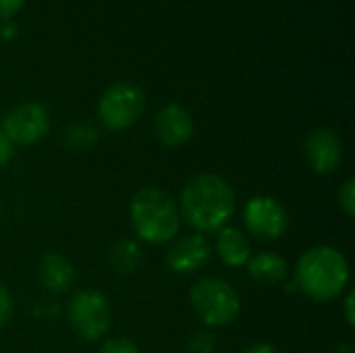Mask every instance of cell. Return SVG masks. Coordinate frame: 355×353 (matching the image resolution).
<instances>
[{
  "mask_svg": "<svg viewBox=\"0 0 355 353\" xmlns=\"http://www.w3.org/2000/svg\"><path fill=\"white\" fill-rule=\"evenodd\" d=\"M237 210V198L227 179L214 173H202L189 179L179 198V214L193 233H218L231 223Z\"/></svg>",
  "mask_w": 355,
  "mask_h": 353,
  "instance_id": "cell-1",
  "label": "cell"
},
{
  "mask_svg": "<svg viewBox=\"0 0 355 353\" xmlns=\"http://www.w3.org/2000/svg\"><path fill=\"white\" fill-rule=\"evenodd\" d=\"M295 285L318 304L335 302L349 285V262L333 246L310 248L297 260Z\"/></svg>",
  "mask_w": 355,
  "mask_h": 353,
  "instance_id": "cell-2",
  "label": "cell"
},
{
  "mask_svg": "<svg viewBox=\"0 0 355 353\" xmlns=\"http://www.w3.org/2000/svg\"><path fill=\"white\" fill-rule=\"evenodd\" d=\"M129 218L133 233L148 246H166L181 231V214L177 202L160 187L146 185L131 198Z\"/></svg>",
  "mask_w": 355,
  "mask_h": 353,
  "instance_id": "cell-3",
  "label": "cell"
},
{
  "mask_svg": "<svg viewBox=\"0 0 355 353\" xmlns=\"http://www.w3.org/2000/svg\"><path fill=\"white\" fill-rule=\"evenodd\" d=\"M189 302L208 329H223L231 325L241 312L239 291L220 277L200 279L189 293Z\"/></svg>",
  "mask_w": 355,
  "mask_h": 353,
  "instance_id": "cell-4",
  "label": "cell"
},
{
  "mask_svg": "<svg viewBox=\"0 0 355 353\" xmlns=\"http://www.w3.org/2000/svg\"><path fill=\"white\" fill-rule=\"evenodd\" d=\"M67 320L73 333L83 341L102 339L112 322L110 302L104 293L96 289H81L69 298Z\"/></svg>",
  "mask_w": 355,
  "mask_h": 353,
  "instance_id": "cell-5",
  "label": "cell"
},
{
  "mask_svg": "<svg viewBox=\"0 0 355 353\" xmlns=\"http://www.w3.org/2000/svg\"><path fill=\"white\" fill-rule=\"evenodd\" d=\"M146 110L144 89L131 81L110 85L98 102V119L108 131H125L133 127Z\"/></svg>",
  "mask_w": 355,
  "mask_h": 353,
  "instance_id": "cell-6",
  "label": "cell"
},
{
  "mask_svg": "<svg viewBox=\"0 0 355 353\" xmlns=\"http://www.w3.org/2000/svg\"><path fill=\"white\" fill-rule=\"evenodd\" d=\"M0 129L15 148H27L48 135L50 112L40 102H21L4 114Z\"/></svg>",
  "mask_w": 355,
  "mask_h": 353,
  "instance_id": "cell-7",
  "label": "cell"
},
{
  "mask_svg": "<svg viewBox=\"0 0 355 353\" xmlns=\"http://www.w3.org/2000/svg\"><path fill=\"white\" fill-rule=\"evenodd\" d=\"M243 225L256 239L277 241L289 229V212L272 196H254L243 206Z\"/></svg>",
  "mask_w": 355,
  "mask_h": 353,
  "instance_id": "cell-8",
  "label": "cell"
},
{
  "mask_svg": "<svg viewBox=\"0 0 355 353\" xmlns=\"http://www.w3.org/2000/svg\"><path fill=\"white\" fill-rule=\"evenodd\" d=\"M304 152L310 169L316 175H333L343 164V139L335 129L316 127L304 141Z\"/></svg>",
  "mask_w": 355,
  "mask_h": 353,
  "instance_id": "cell-9",
  "label": "cell"
},
{
  "mask_svg": "<svg viewBox=\"0 0 355 353\" xmlns=\"http://www.w3.org/2000/svg\"><path fill=\"white\" fill-rule=\"evenodd\" d=\"M212 258V246L202 233H189L168 243L166 266L177 275H193Z\"/></svg>",
  "mask_w": 355,
  "mask_h": 353,
  "instance_id": "cell-10",
  "label": "cell"
},
{
  "mask_svg": "<svg viewBox=\"0 0 355 353\" xmlns=\"http://www.w3.org/2000/svg\"><path fill=\"white\" fill-rule=\"evenodd\" d=\"M154 131L162 146L181 148L193 137V131H196L193 117L183 104L171 102L158 110L154 119Z\"/></svg>",
  "mask_w": 355,
  "mask_h": 353,
  "instance_id": "cell-11",
  "label": "cell"
},
{
  "mask_svg": "<svg viewBox=\"0 0 355 353\" xmlns=\"http://www.w3.org/2000/svg\"><path fill=\"white\" fill-rule=\"evenodd\" d=\"M37 279L40 285L48 291V293H64L71 289L73 281H75V268L73 262L58 254V252H48L42 256L40 266H37Z\"/></svg>",
  "mask_w": 355,
  "mask_h": 353,
  "instance_id": "cell-12",
  "label": "cell"
},
{
  "mask_svg": "<svg viewBox=\"0 0 355 353\" xmlns=\"http://www.w3.org/2000/svg\"><path fill=\"white\" fill-rule=\"evenodd\" d=\"M214 252L229 268H245L252 258V243L241 229L227 225L216 233Z\"/></svg>",
  "mask_w": 355,
  "mask_h": 353,
  "instance_id": "cell-13",
  "label": "cell"
},
{
  "mask_svg": "<svg viewBox=\"0 0 355 353\" xmlns=\"http://www.w3.org/2000/svg\"><path fill=\"white\" fill-rule=\"evenodd\" d=\"M248 275L262 285H281L289 277V266L283 256L275 252H260L245 264Z\"/></svg>",
  "mask_w": 355,
  "mask_h": 353,
  "instance_id": "cell-14",
  "label": "cell"
},
{
  "mask_svg": "<svg viewBox=\"0 0 355 353\" xmlns=\"http://www.w3.org/2000/svg\"><path fill=\"white\" fill-rule=\"evenodd\" d=\"M144 260L141 248L135 239H121L110 250V266L119 275H131Z\"/></svg>",
  "mask_w": 355,
  "mask_h": 353,
  "instance_id": "cell-15",
  "label": "cell"
},
{
  "mask_svg": "<svg viewBox=\"0 0 355 353\" xmlns=\"http://www.w3.org/2000/svg\"><path fill=\"white\" fill-rule=\"evenodd\" d=\"M98 141H100V131L87 121H75L62 133V144L71 152H87Z\"/></svg>",
  "mask_w": 355,
  "mask_h": 353,
  "instance_id": "cell-16",
  "label": "cell"
},
{
  "mask_svg": "<svg viewBox=\"0 0 355 353\" xmlns=\"http://www.w3.org/2000/svg\"><path fill=\"white\" fill-rule=\"evenodd\" d=\"M216 337L214 333H210L208 329H200L196 331L189 341H187V350L189 353H214L216 352Z\"/></svg>",
  "mask_w": 355,
  "mask_h": 353,
  "instance_id": "cell-17",
  "label": "cell"
},
{
  "mask_svg": "<svg viewBox=\"0 0 355 353\" xmlns=\"http://www.w3.org/2000/svg\"><path fill=\"white\" fill-rule=\"evenodd\" d=\"M337 200H339V208L343 210V214L347 218L355 216V179L349 177L343 181V185L337 191Z\"/></svg>",
  "mask_w": 355,
  "mask_h": 353,
  "instance_id": "cell-18",
  "label": "cell"
},
{
  "mask_svg": "<svg viewBox=\"0 0 355 353\" xmlns=\"http://www.w3.org/2000/svg\"><path fill=\"white\" fill-rule=\"evenodd\" d=\"M98 353H141L137 343L125 337H116V339H108Z\"/></svg>",
  "mask_w": 355,
  "mask_h": 353,
  "instance_id": "cell-19",
  "label": "cell"
},
{
  "mask_svg": "<svg viewBox=\"0 0 355 353\" xmlns=\"http://www.w3.org/2000/svg\"><path fill=\"white\" fill-rule=\"evenodd\" d=\"M12 314H15L12 295H10V291H8L4 285H0V329L6 327V325L10 322Z\"/></svg>",
  "mask_w": 355,
  "mask_h": 353,
  "instance_id": "cell-20",
  "label": "cell"
},
{
  "mask_svg": "<svg viewBox=\"0 0 355 353\" xmlns=\"http://www.w3.org/2000/svg\"><path fill=\"white\" fill-rule=\"evenodd\" d=\"M23 4L25 0H0V21H8L12 15H17V10H21Z\"/></svg>",
  "mask_w": 355,
  "mask_h": 353,
  "instance_id": "cell-21",
  "label": "cell"
},
{
  "mask_svg": "<svg viewBox=\"0 0 355 353\" xmlns=\"http://www.w3.org/2000/svg\"><path fill=\"white\" fill-rule=\"evenodd\" d=\"M15 150H17V148L10 144V139H8V137L2 133V129H0V166L12 160V156H15Z\"/></svg>",
  "mask_w": 355,
  "mask_h": 353,
  "instance_id": "cell-22",
  "label": "cell"
},
{
  "mask_svg": "<svg viewBox=\"0 0 355 353\" xmlns=\"http://www.w3.org/2000/svg\"><path fill=\"white\" fill-rule=\"evenodd\" d=\"M355 293L354 291H347L345 300H343V314H345V320L349 327H355Z\"/></svg>",
  "mask_w": 355,
  "mask_h": 353,
  "instance_id": "cell-23",
  "label": "cell"
},
{
  "mask_svg": "<svg viewBox=\"0 0 355 353\" xmlns=\"http://www.w3.org/2000/svg\"><path fill=\"white\" fill-rule=\"evenodd\" d=\"M243 353H279V350L270 343H256V345L248 347Z\"/></svg>",
  "mask_w": 355,
  "mask_h": 353,
  "instance_id": "cell-24",
  "label": "cell"
},
{
  "mask_svg": "<svg viewBox=\"0 0 355 353\" xmlns=\"http://www.w3.org/2000/svg\"><path fill=\"white\" fill-rule=\"evenodd\" d=\"M15 33H17V25H15V23H6L4 29H2V35H4V37H12Z\"/></svg>",
  "mask_w": 355,
  "mask_h": 353,
  "instance_id": "cell-25",
  "label": "cell"
},
{
  "mask_svg": "<svg viewBox=\"0 0 355 353\" xmlns=\"http://www.w3.org/2000/svg\"><path fill=\"white\" fill-rule=\"evenodd\" d=\"M333 353H355V347L352 343H341V345L335 347V352Z\"/></svg>",
  "mask_w": 355,
  "mask_h": 353,
  "instance_id": "cell-26",
  "label": "cell"
}]
</instances>
